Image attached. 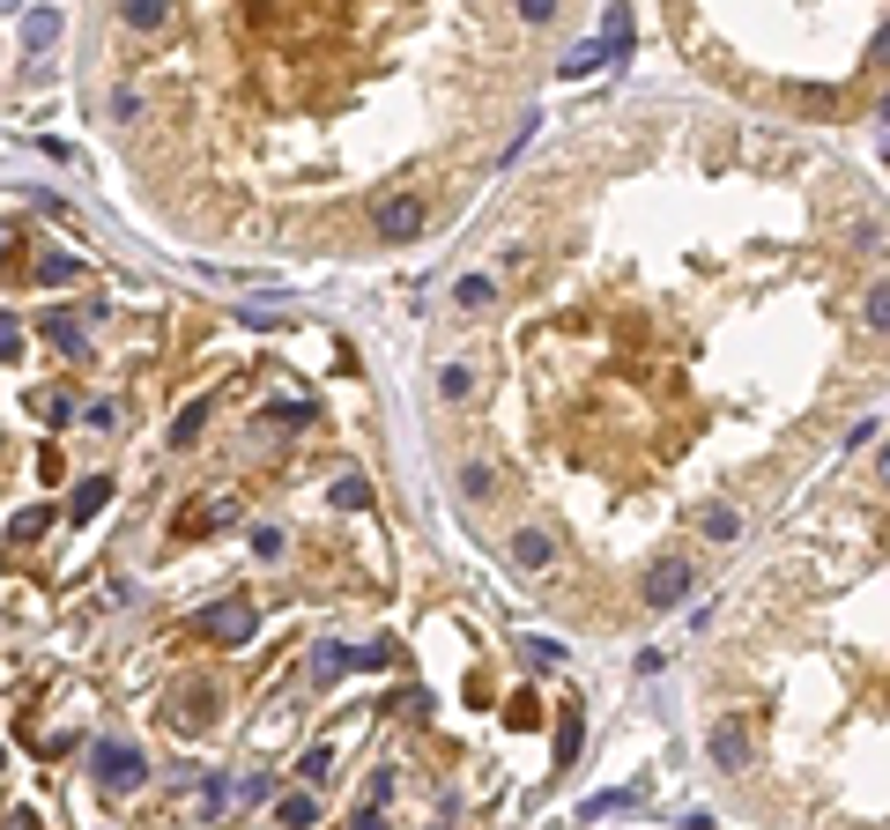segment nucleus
I'll use <instances>...</instances> for the list:
<instances>
[{"label":"nucleus","instance_id":"bb28decb","mask_svg":"<svg viewBox=\"0 0 890 830\" xmlns=\"http://www.w3.org/2000/svg\"><path fill=\"white\" fill-rule=\"evenodd\" d=\"M335 504H341V512H364V504H372V490H364V482L349 475V482H341V490H335Z\"/></svg>","mask_w":890,"mask_h":830},{"label":"nucleus","instance_id":"7ed1b4c3","mask_svg":"<svg viewBox=\"0 0 890 830\" xmlns=\"http://www.w3.org/2000/svg\"><path fill=\"white\" fill-rule=\"evenodd\" d=\"M638 593H645V608H682V593H690V564H682V556H661V564L645 571Z\"/></svg>","mask_w":890,"mask_h":830},{"label":"nucleus","instance_id":"6ab92c4d","mask_svg":"<svg viewBox=\"0 0 890 830\" xmlns=\"http://www.w3.org/2000/svg\"><path fill=\"white\" fill-rule=\"evenodd\" d=\"M297 779H304V787H327V779H335V749H304Z\"/></svg>","mask_w":890,"mask_h":830},{"label":"nucleus","instance_id":"393cba45","mask_svg":"<svg viewBox=\"0 0 890 830\" xmlns=\"http://www.w3.org/2000/svg\"><path fill=\"white\" fill-rule=\"evenodd\" d=\"M519 653H527V661H535V667H556V661H564V645H550V638H527Z\"/></svg>","mask_w":890,"mask_h":830},{"label":"nucleus","instance_id":"b1692460","mask_svg":"<svg viewBox=\"0 0 890 830\" xmlns=\"http://www.w3.org/2000/svg\"><path fill=\"white\" fill-rule=\"evenodd\" d=\"M75 423H97V430H120V401H89Z\"/></svg>","mask_w":890,"mask_h":830},{"label":"nucleus","instance_id":"c756f323","mask_svg":"<svg viewBox=\"0 0 890 830\" xmlns=\"http://www.w3.org/2000/svg\"><path fill=\"white\" fill-rule=\"evenodd\" d=\"M15 349H23V327H15V319H0V364H15Z\"/></svg>","mask_w":890,"mask_h":830},{"label":"nucleus","instance_id":"f257e3e1","mask_svg":"<svg viewBox=\"0 0 890 830\" xmlns=\"http://www.w3.org/2000/svg\"><path fill=\"white\" fill-rule=\"evenodd\" d=\"M89 771H97V787L104 793H134L141 779H149V756L134 742H97L89 749Z\"/></svg>","mask_w":890,"mask_h":830},{"label":"nucleus","instance_id":"f03ea898","mask_svg":"<svg viewBox=\"0 0 890 830\" xmlns=\"http://www.w3.org/2000/svg\"><path fill=\"white\" fill-rule=\"evenodd\" d=\"M372 223H379L386 246H409V238H424L430 208H424V193H386V201L372 208Z\"/></svg>","mask_w":890,"mask_h":830},{"label":"nucleus","instance_id":"473e14b6","mask_svg":"<svg viewBox=\"0 0 890 830\" xmlns=\"http://www.w3.org/2000/svg\"><path fill=\"white\" fill-rule=\"evenodd\" d=\"M349 830H386V823H379V808L364 801V808H356V823H349Z\"/></svg>","mask_w":890,"mask_h":830},{"label":"nucleus","instance_id":"1a4fd4ad","mask_svg":"<svg viewBox=\"0 0 890 830\" xmlns=\"http://www.w3.org/2000/svg\"><path fill=\"white\" fill-rule=\"evenodd\" d=\"M698 535L705 541H735L742 535V512H735V504H698Z\"/></svg>","mask_w":890,"mask_h":830},{"label":"nucleus","instance_id":"ddd939ff","mask_svg":"<svg viewBox=\"0 0 890 830\" xmlns=\"http://www.w3.org/2000/svg\"><path fill=\"white\" fill-rule=\"evenodd\" d=\"M579 742H587V719H579V705H564V719H556V764H572Z\"/></svg>","mask_w":890,"mask_h":830},{"label":"nucleus","instance_id":"412c9836","mask_svg":"<svg viewBox=\"0 0 890 830\" xmlns=\"http://www.w3.org/2000/svg\"><path fill=\"white\" fill-rule=\"evenodd\" d=\"M75 275H83V260H67V252L38 260V282H75Z\"/></svg>","mask_w":890,"mask_h":830},{"label":"nucleus","instance_id":"20e7f679","mask_svg":"<svg viewBox=\"0 0 890 830\" xmlns=\"http://www.w3.org/2000/svg\"><path fill=\"white\" fill-rule=\"evenodd\" d=\"M253 630H260L253 601H215L209 608V645H246Z\"/></svg>","mask_w":890,"mask_h":830},{"label":"nucleus","instance_id":"cd10ccee","mask_svg":"<svg viewBox=\"0 0 890 830\" xmlns=\"http://www.w3.org/2000/svg\"><path fill=\"white\" fill-rule=\"evenodd\" d=\"M467 386H475V378H467V372H461V364H453V372H438V393H446V401H461Z\"/></svg>","mask_w":890,"mask_h":830},{"label":"nucleus","instance_id":"0eeeda50","mask_svg":"<svg viewBox=\"0 0 890 830\" xmlns=\"http://www.w3.org/2000/svg\"><path fill=\"white\" fill-rule=\"evenodd\" d=\"M30 408H38V423H52V430H60V423H75V408H83V401H75V386H38V393H30Z\"/></svg>","mask_w":890,"mask_h":830},{"label":"nucleus","instance_id":"2f4dec72","mask_svg":"<svg viewBox=\"0 0 890 830\" xmlns=\"http://www.w3.org/2000/svg\"><path fill=\"white\" fill-rule=\"evenodd\" d=\"M0 830H45V823L30 816V808H8V816H0Z\"/></svg>","mask_w":890,"mask_h":830},{"label":"nucleus","instance_id":"4be33fe9","mask_svg":"<svg viewBox=\"0 0 890 830\" xmlns=\"http://www.w3.org/2000/svg\"><path fill=\"white\" fill-rule=\"evenodd\" d=\"M201 415H209V401H193V408L178 415V423H171V445H193V438H201Z\"/></svg>","mask_w":890,"mask_h":830},{"label":"nucleus","instance_id":"a878e982","mask_svg":"<svg viewBox=\"0 0 890 830\" xmlns=\"http://www.w3.org/2000/svg\"><path fill=\"white\" fill-rule=\"evenodd\" d=\"M45 527H52V512H23V519H15V549H23V541H38Z\"/></svg>","mask_w":890,"mask_h":830},{"label":"nucleus","instance_id":"72a5a7b5","mask_svg":"<svg viewBox=\"0 0 890 830\" xmlns=\"http://www.w3.org/2000/svg\"><path fill=\"white\" fill-rule=\"evenodd\" d=\"M876 475H883V490H890V453H883V467H876Z\"/></svg>","mask_w":890,"mask_h":830},{"label":"nucleus","instance_id":"5701e85b","mask_svg":"<svg viewBox=\"0 0 890 830\" xmlns=\"http://www.w3.org/2000/svg\"><path fill=\"white\" fill-rule=\"evenodd\" d=\"M127 23L134 30H156L164 23V0H127Z\"/></svg>","mask_w":890,"mask_h":830},{"label":"nucleus","instance_id":"a211bd4d","mask_svg":"<svg viewBox=\"0 0 890 830\" xmlns=\"http://www.w3.org/2000/svg\"><path fill=\"white\" fill-rule=\"evenodd\" d=\"M861 327H876V334H890V282H876V290L861 297Z\"/></svg>","mask_w":890,"mask_h":830},{"label":"nucleus","instance_id":"9b49d317","mask_svg":"<svg viewBox=\"0 0 890 830\" xmlns=\"http://www.w3.org/2000/svg\"><path fill=\"white\" fill-rule=\"evenodd\" d=\"M275 823L283 830H312L319 823V801H312V793H283V801H275Z\"/></svg>","mask_w":890,"mask_h":830},{"label":"nucleus","instance_id":"7c9ffc66","mask_svg":"<svg viewBox=\"0 0 890 830\" xmlns=\"http://www.w3.org/2000/svg\"><path fill=\"white\" fill-rule=\"evenodd\" d=\"M201 519H209V527H230V519H238V498H215Z\"/></svg>","mask_w":890,"mask_h":830},{"label":"nucleus","instance_id":"c85d7f7f","mask_svg":"<svg viewBox=\"0 0 890 830\" xmlns=\"http://www.w3.org/2000/svg\"><path fill=\"white\" fill-rule=\"evenodd\" d=\"M267 415H275L283 430H297V423H304V415H312V408H304V401H275V408H267Z\"/></svg>","mask_w":890,"mask_h":830},{"label":"nucleus","instance_id":"423d86ee","mask_svg":"<svg viewBox=\"0 0 890 830\" xmlns=\"http://www.w3.org/2000/svg\"><path fill=\"white\" fill-rule=\"evenodd\" d=\"M512 564H519V571H550V564H556V541L542 535V527H519V535H512Z\"/></svg>","mask_w":890,"mask_h":830},{"label":"nucleus","instance_id":"2eb2a0df","mask_svg":"<svg viewBox=\"0 0 890 830\" xmlns=\"http://www.w3.org/2000/svg\"><path fill=\"white\" fill-rule=\"evenodd\" d=\"M104 504H112V475H89L83 490H75V519H97Z\"/></svg>","mask_w":890,"mask_h":830},{"label":"nucleus","instance_id":"39448f33","mask_svg":"<svg viewBox=\"0 0 890 830\" xmlns=\"http://www.w3.org/2000/svg\"><path fill=\"white\" fill-rule=\"evenodd\" d=\"M171 719H178L186 734L215 727V690H209V682H178V697H171Z\"/></svg>","mask_w":890,"mask_h":830},{"label":"nucleus","instance_id":"4468645a","mask_svg":"<svg viewBox=\"0 0 890 830\" xmlns=\"http://www.w3.org/2000/svg\"><path fill=\"white\" fill-rule=\"evenodd\" d=\"M461 498L490 504V498H498V467H482V460H467V467H461Z\"/></svg>","mask_w":890,"mask_h":830},{"label":"nucleus","instance_id":"aec40b11","mask_svg":"<svg viewBox=\"0 0 890 830\" xmlns=\"http://www.w3.org/2000/svg\"><path fill=\"white\" fill-rule=\"evenodd\" d=\"M283 549H290L283 527H253V556H260V564H283Z\"/></svg>","mask_w":890,"mask_h":830},{"label":"nucleus","instance_id":"f3484780","mask_svg":"<svg viewBox=\"0 0 890 830\" xmlns=\"http://www.w3.org/2000/svg\"><path fill=\"white\" fill-rule=\"evenodd\" d=\"M23 45H30V52H45V45H60V15H52V8H38V15H23Z\"/></svg>","mask_w":890,"mask_h":830},{"label":"nucleus","instance_id":"9d476101","mask_svg":"<svg viewBox=\"0 0 890 830\" xmlns=\"http://www.w3.org/2000/svg\"><path fill=\"white\" fill-rule=\"evenodd\" d=\"M45 341H52L60 356H83V319H75V312H45Z\"/></svg>","mask_w":890,"mask_h":830},{"label":"nucleus","instance_id":"dca6fc26","mask_svg":"<svg viewBox=\"0 0 890 830\" xmlns=\"http://www.w3.org/2000/svg\"><path fill=\"white\" fill-rule=\"evenodd\" d=\"M349 667H356L349 645H319V653H312V682H335V675H349Z\"/></svg>","mask_w":890,"mask_h":830},{"label":"nucleus","instance_id":"f8f14e48","mask_svg":"<svg viewBox=\"0 0 890 830\" xmlns=\"http://www.w3.org/2000/svg\"><path fill=\"white\" fill-rule=\"evenodd\" d=\"M453 304H461V312H490V304H498V282H490V275H461V282H453Z\"/></svg>","mask_w":890,"mask_h":830},{"label":"nucleus","instance_id":"6e6552de","mask_svg":"<svg viewBox=\"0 0 890 830\" xmlns=\"http://www.w3.org/2000/svg\"><path fill=\"white\" fill-rule=\"evenodd\" d=\"M713 764H720V771H742V764H750V734H742L735 719L713 727Z\"/></svg>","mask_w":890,"mask_h":830},{"label":"nucleus","instance_id":"f704fd0d","mask_svg":"<svg viewBox=\"0 0 890 830\" xmlns=\"http://www.w3.org/2000/svg\"><path fill=\"white\" fill-rule=\"evenodd\" d=\"M0 252H8V230H0Z\"/></svg>","mask_w":890,"mask_h":830}]
</instances>
